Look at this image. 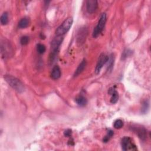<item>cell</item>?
Returning <instances> with one entry per match:
<instances>
[{"mask_svg":"<svg viewBox=\"0 0 151 151\" xmlns=\"http://www.w3.org/2000/svg\"><path fill=\"white\" fill-rule=\"evenodd\" d=\"M106 22V13H103L100 17L97 25L96 26V27L93 29V37L94 38H97L101 33V32L103 31Z\"/></svg>","mask_w":151,"mask_h":151,"instance_id":"3","label":"cell"},{"mask_svg":"<svg viewBox=\"0 0 151 151\" xmlns=\"http://www.w3.org/2000/svg\"><path fill=\"white\" fill-rule=\"evenodd\" d=\"M123 126V122L121 119H117L113 123V127L116 129H121Z\"/></svg>","mask_w":151,"mask_h":151,"instance_id":"19","label":"cell"},{"mask_svg":"<svg viewBox=\"0 0 151 151\" xmlns=\"http://www.w3.org/2000/svg\"><path fill=\"white\" fill-rule=\"evenodd\" d=\"M30 19L28 17H24L19 21L18 27L21 29L25 28L30 25Z\"/></svg>","mask_w":151,"mask_h":151,"instance_id":"14","label":"cell"},{"mask_svg":"<svg viewBox=\"0 0 151 151\" xmlns=\"http://www.w3.org/2000/svg\"><path fill=\"white\" fill-rule=\"evenodd\" d=\"M68 145H74V141H73V139H70V140H68Z\"/></svg>","mask_w":151,"mask_h":151,"instance_id":"25","label":"cell"},{"mask_svg":"<svg viewBox=\"0 0 151 151\" xmlns=\"http://www.w3.org/2000/svg\"><path fill=\"white\" fill-rule=\"evenodd\" d=\"M45 46L42 44H38L37 45V52L40 54H42L45 52Z\"/></svg>","mask_w":151,"mask_h":151,"instance_id":"22","label":"cell"},{"mask_svg":"<svg viewBox=\"0 0 151 151\" xmlns=\"http://www.w3.org/2000/svg\"><path fill=\"white\" fill-rule=\"evenodd\" d=\"M132 54V50H130L129 49H126L123 51V52L122 54L121 59L122 60H125L126 58H127L128 57L131 55Z\"/></svg>","mask_w":151,"mask_h":151,"instance_id":"21","label":"cell"},{"mask_svg":"<svg viewBox=\"0 0 151 151\" xmlns=\"http://www.w3.org/2000/svg\"><path fill=\"white\" fill-rule=\"evenodd\" d=\"M87 34V31L86 28H81L79 29L77 36V43L81 45L86 41V38Z\"/></svg>","mask_w":151,"mask_h":151,"instance_id":"7","label":"cell"},{"mask_svg":"<svg viewBox=\"0 0 151 151\" xmlns=\"http://www.w3.org/2000/svg\"><path fill=\"white\" fill-rule=\"evenodd\" d=\"M86 64H87V63H86V60H83L80 63V64L78 65L77 69L76 70V71L74 72V77H77L79 74H80L83 71V70H84V68L86 66Z\"/></svg>","mask_w":151,"mask_h":151,"instance_id":"13","label":"cell"},{"mask_svg":"<svg viewBox=\"0 0 151 151\" xmlns=\"http://www.w3.org/2000/svg\"><path fill=\"white\" fill-rule=\"evenodd\" d=\"M114 133L111 130H109L107 132L106 135L104 137L103 139V142L104 143H107V142L109 141V140L112 137V136H113Z\"/></svg>","mask_w":151,"mask_h":151,"instance_id":"18","label":"cell"},{"mask_svg":"<svg viewBox=\"0 0 151 151\" xmlns=\"http://www.w3.org/2000/svg\"><path fill=\"white\" fill-rule=\"evenodd\" d=\"M149 101L147 100H145L143 102V103H142V109H141V112H142L144 114L147 113V110L149 109Z\"/></svg>","mask_w":151,"mask_h":151,"instance_id":"20","label":"cell"},{"mask_svg":"<svg viewBox=\"0 0 151 151\" xmlns=\"http://www.w3.org/2000/svg\"><path fill=\"white\" fill-rule=\"evenodd\" d=\"M108 93L111 95L110 103L112 104L116 103L119 100V94L117 91L114 89V87H110L109 89Z\"/></svg>","mask_w":151,"mask_h":151,"instance_id":"11","label":"cell"},{"mask_svg":"<svg viewBox=\"0 0 151 151\" xmlns=\"http://www.w3.org/2000/svg\"><path fill=\"white\" fill-rule=\"evenodd\" d=\"M76 102L77 103V104L78 106H80L81 107H83L87 104V100L86 99V98L84 96H83L82 95H80L76 97Z\"/></svg>","mask_w":151,"mask_h":151,"instance_id":"15","label":"cell"},{"mask_svg":"<svg viewBox=\"0 0 151 151\" xmlns=\"http://www.w3.org/2000/svg\"><path fill=\"white\" fill-rule=\"evenodd\" d=\"M1 51L2 57L6 58L11 55V53L12 52V49L8 42L4 40V42H1Z\"/></svg>","mask_w":151,"mask_h":151,"instance_id":"5","label":"cell"},{"mask_svg":"<svg viewBox=\"0 0 151 151\" xmlns=\"http://www.w3.org/2000/svg\"><path fill=\"white\" fill-rule=\"evenodd\" d=\"M61 76V70L58 65H55L51 71V77L54 80L59 78Z\"/></svg>","mask_w":151,"mask_h":151,"instance_id":"12","label":"cell"},{"mask_svg":"<svg viewBox=\"0 0 151 151\" xmlns=\"http://www.w3.org/2000/svg\"><path fill=\"white\" fill-rule=\"evenodd\" d=\"M122 148L123 150H136V146L133 142L132 139L128 136H124L121 142Z\"/></svg>","mask_w":151,"mask_h":151,"instance_id":"4","label":"cell"},{"mask_svg":"<svg viewBox=\"0 0 151 151\" xmlns=\"http://www.w3.org/2000/svg\"><path fill=\"white\" fill-rule=\"evenodd\" d=\"M132 130L134 131L138 137L142 140L145 141L146 139V130L142 127H132Z\"/></svg>","mask_w":151,"mask_h":151,"instance_id":"9","label":"cell"},{"mask_svg":"<svg viewBox=\"0 0 151 151\" xmlns=\"http://www.w3.org/2000/svg\"><path fill=\"white\" fill-rule=\"evenodd\" d=\"M71 134H72V130L70 129H68L64 132V135L65 137H71Z\"/></svg>","mask_w":151,"mask_h":151,"instance_id":"24","label":"cell"},{"mask_svg":"<svg viewBox=\"0 0 151 151\" xmlns=\"http://www.w3.org/2000/svg\"><path fill=\"white\" fill-rule=\"evenodd\" d=\"M108 60H109V56L106 55L103 53L100 54L95 68V73L96 74H98L100 73L102 67L106 63H107Z\"/></svg>","mask_w":151,"mask_h":151,"instance_id":"6","label":"cell"},{"mask_svg":"<svg viewBox=\"0 0 151 151\" xmlns=\"http://www.w3.org/2000/svg\"><path fill=\"white\" fill-rule=\"evenodd\" d=\"M1 24L2 25H6L8 22V15L6 12H4L1 16L0 18Z\"/></svg>","mask_w":151,"mask_h":151,"instance_id":"17","label":"cell"},{"mask_svg":"<svg viewBox=\"0 0 151 151\" xmlns=\"http://www.w3.org/2000/svg\"><path fill=\"white\" fill-rule=\"evenodd\" d=\"M4 78L6 83L18 93H21L24 91L25 87L19 79L11 75H5Z\"/></svg>","mask_w":151,"mask_h":151,"instance_id":"1","label":"cell"},{"mask_svg":"<svg viewBox=\"0 0 151 151\" xmlns=\"http://www.w3.org/2000/svg\"><path fill=\"white\" fill-rule=\"evenodd\" d=\"M114 58L113 56V54H111L110 57H109V60L107 62V71L109 73H110L113 68V65H114Z\"/></svg>","mask_w":151,"mask_h":151,"instance_id":"16","label":"cell"},{"mask_svg":"<svg viewBox=\"0 0 151 151\" xmlns=\"http://www.w3.org/2000/svg\"><path fill=\"white\" fill-rule=\"evenodd\" d=\"M98 7V2L96 0H88L86 2V8L88 13L94 12Z\"/></svg>","mask_w":151,"mask_h":151,"instance_id":"10","label":"cell"},{"mask_svg":"<svg viewBox=\"0 0 151 151\" xmlns=\"http://www.w3.org/2000/svg\"><path fill=\"white\" fill-rule=\"evenodd\" d=\"M29 37L28 36H22L20 39V43L22 45H27L29 42Z\"/></svg>","mask_w":151,"mask_h":151,"instance_id":"23","label":"cell"},{"mask_svg":"<svg viewBox=\"0 0 151 151\" xmlns=\"http://www.w3.org/2000/svg\"><path fill=\"white\" fill-rule=\"evenodd\" d=\"M63 36H57L51 42V52H58L59 47L62 43Z\"/></svg>","mask_w":151,"mask_h":151,"instance_id":"8","label":"cell"},{"mask_svg":"<svg viewBox=\"0 0 151 151\" xmlns=\"http://www.w3.org/2000/svg\"><path fill=\"white\" fill-rule=\"evenodd\" d=\"M73 19L72 17H68L56 29L55 34L57 36H63L67 33L71 28Z\"/></svg>","mask_w":151,"mask_h":151,"instance_id":"2","label":"cell"}]
</instances>
